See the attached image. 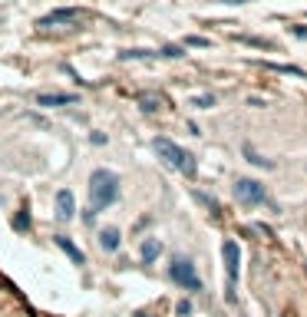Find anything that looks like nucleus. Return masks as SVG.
<instances>
[{
	"label": "nucleus",
	"mask_w": 307,
	"mask_h": 317,
	"mask_svg": "<svg viewBox=\"0 0 307 317\" xmlns=\"http://www.w3.org/2000/svg\"><path fill=\"white\" fill-rule=\"evenodd\" d=\"M116 202H119V175L113 168H96L89 175V208L83 218L93 225V218L99 211H106L109 205H116Z\"/></svg>",
	"instance_id": "f257e3e1"
},
{
	"label": "nucleus",
	"mask_w": 307,
	"mask_h": 317,
	"mask_svg": "<svg viewBox=\"0 0 307 317\" xmlns=\"http://www.w3.org/2000/svg\"><path fill=\"white\" fill-rule=\"evenodd\" d=\"M152 149H156V156L165 162V165H172V168H178L182 175H195V156L188 149H182L178 142H172V139H165V136H156L152 139Z\"/></svg>",
	"instance_id": "f03ea898"
},
{
	"label": "nucleus",
	"mask_w": 307,
	"mask_h": 317,
	"mask_svg": "<svg viewBox=\"0 0 307 317\" xmlns=\"http://www.w3.org/2000/svg\"><path fill=\"white\" fill-rule=\"evenodd\" d=\"M169 278H172V284L185 287V291H201V278H198V271H195V264L188 261V258H182V255L172 258V264H169Z\"/></svg>",
	"instance_id": "7ed1b4c3"
},
{
	"label": "nucleus",
	"mask_w": 307,
	"mask_h": 317,
	"mask_svg": "<svg viewBox=\"0 0 307 317\" xmlns=\"http://www.w3.org/2000/svg\"><path fill=\"white\" fill-rule=\"evenodd\" d=\"M235 199H238L245 208H258V205H264V202H268V195H264V185H261V182L241 179V182H235Z\"/></svg>",
	"instance_id": "20e7f679"
},
{
	"label": "nucleus",
	"mask_w": 307,
	"mask_h": 317,
	"mask_svg": "<svg viewBox=\"0 0 307 317\" xmlns=\"http://www.w3.org/2000/svg\"><path fill=\"white\" fill-rule=\"evenodd\" d=\"M221 258H225V271H228V298H235V284H238V271H241V248L238 241L228 238L221 245Z\"/></svg>",
	"instance_id": "39448f33"
},
{
	"label": "nucleus",
	"mask_w": 307,
	"mask_h": 317,
	"mask_svg": "<svg viewBox=\"0 0 307 317\" xmlns=\"http://www.w3.org/2000/svg\"><path fill=\"white\" fill-rule=\"evenodd\" d=\"M76 20H83V10H80V7H63V10H53V13H46V17L40 20V27H57V23H76Z\"/></svg>",
	"instance_id": "423d86ee"
},
{
	"label": "nucleus",
	"mask_w": 307,
	"mask_h": 317,
	"mask_svg": "<svg viewBox=\"0 0 307 317\" xmlns=\"http://www.w3.org/2000/svg\"><path fill=\"white\" fill-rule=\"evenodd\" d=\"M73 103H80L76 93H40L37 96V106H46V109H53V106H73Z\"/></svg>",
	"instance_id": "0eeeda50"
},
{
	"label": "nucleus",
	"mask_w": 307,
	"mask_h": 317,
	"mask_svg": "<svg viewBox=\"0 0 307 317\" xmlns=\"http://www.w3.org/2000/svg\"><path fill=\"white\" fill-rule=\"evenodd\" d=\"M73 211H76V199H73V192H69V188H60V192H57V218L69 222V218H73Z\"/></svg>",
	"instance_id": "6e6552de"
},
{
	"label": "nucleus",
	"mask_w": 307,
	"mask_h": 317,
	"mask_svg": "<svg viewBox=\"0 0 307 317\" xmlns=\"http://www.w3.org/2000/svg\"><path fill=\"white\" fill-rule=\"evenodd\" d=\"M53 241H57V248H63V251H66V255H69V261H73V264H86V255H83V251L76 248V245L69 241L66 235H53Z\"/></svg>",
	"instance_id": "1a4fd4ad"
},
{
	"label": "nucleus",
	"mask_w": 307,
	"mask_h": 317,
	"mask_svg": "<svg viewBox=\"0 0 307 317\" xmlns=\"http://www.w3.org/2000/svg\"><path fill=\"white\" fill-rule=\"evenodd\" d=\"M139 255H142V261H145V264H152L159 255H162V241H159V238H145L142 248H139Z\"/></svg>",
	"instance_id": "9d476101"
},
{
	"label": "nucleus",
	"mask_w": 307,
	"mask_h": 317,
	"mask_svg": "<svg viewBox=\"0 0 307 317\" xmlns=\"http://www.w3.org/2000/svg\"><path fill=\"white\" fill-rule=\"evenodd\" d=\"M99 245H103V251H116L119 248V228H103L99 231Z\"/></svg>",
	"instance_id": "9b49d317"
},
{
	"label": "nucleus",
	"mask_w": 307,
	"mask_h": 317,
	"mask_svg": "<svg viewBox=\"0 0 307 317\" xmlns=\"http://www.w3.org/2000/svg\"><path fill=\"white\" fill-rule=\"evenodd\" d=\"M162 103H165V100H162L159 93H142V96H139V106H142L145 112H156V109H159Z\"/></svg>",
	"instance_id": "f8f14e48"
},
{
	"label": "nucleus",
	"mask_w": 307,
	"mask_h": 317,
	"mask_svg": "<svg viewBox=\"0 0 307 317\" xmlns=\"http://www.w3.org/2000/svg\"><path fill=\"white\" fill-rule=\"evenodd\" d=\"M13 228H17V231H23V228H30V211H20V215L17 218H13Z\"/></svg>",
	"instance_id": "ddd939ff"
},
{
	"label": "nucleus",
	"mask_w": 307,
	"mask_h": 317,
	"mask_svg": "<svg viewBox=\"0 0 307 317\" xmlns=\"http://www.w3.org/2000/svg\"><path fill=\"white\" fill-rule=\"evenodd\" d=\"M195 106H201V109H208V106H215V96H195Z\"/></svg>",
	"instance_id": "4468645a"
},
{
	"label": "nucleus",
	"mask_w": 307,
	"mask_h": 317,
	"mask_svg": "<svg viewBox=\"0 0 307 317\" xmlns=\"http://www.w3.org/2000/svg\"><path fill=\"white\" fill-rule=\"evenodd\" d=\"M175 311H178V317H188V314H192V301H178Z\"/></svg>",
	"instance_id": "2eb2a0df"
},
{
	"label": "nucleus",
	"mask_w": 307,
	"mask_h": 317,
	"mask_svg": "<svg viewBox=\"0 0 307 317\" xmlns=\"http://www.w3.org/2000/svg\"><path fill=\"white\" fill-rule=\"evenodd\" d=\"M159 56H185L182 46H165V50H159Z\"/></svg>",
	"instance_id": "dca6fc26"
},
{
	"label": "nucleus",
	"mask_w": 307,
	"mask_h": 317,
	"mask_svg": "<svg viewBox=\"0 0 307 317\" xmlns=\"http://www.w3.org/2000/svg\"><path fill=\"white\" fill-rule=\"evenodd\" d=\"M185 43L188 46H208V40L205 37H185Z\"/></svg>",
	"instance_id": "f3484780"
},
{
	"label": "nucleus",
	"mask_w": 307,
	"mask_h": 317,
	"mask_svg": "<svg viewBox=\"0 0 307 317\" xmlns=\"http://www.w3.org/2000/svg\"><path fill=\"white\" fill-rule=\"evenodd\" d=\"M294 33L297 37H307V27H294Z\"/></svg>",
	"instance_id": "a211bd4d"
},
{
	"label": "nucleus",
	"mask_w": 307,
	"mask_h": 317,
	"mask_svg": "<svg viewBox=\"0 0 307 317\" xmlns=\"http://www.w3.org/2000/svg\"><path fill=\"white\" fill-rule=\"evenodd\" d=\"M225 4H245V0H225Z\"/></svg>",
	"instance_id": "6ab92c4d"
},
{
	"label": "nucleus",
	"mask_w": 307,
	"mask_h": 317,
	"mask_svg": "<svg viewBox=\"0 0 307 317\" xmlns=\"http://www.w3.org/2000/svg\"><path fill=\"white\" fill-rule=\"evenodd\" d=\"M139 317H149V314H139Z\"/></svg>",
	"instance_id": "aec40b11"
}]
</instances>
